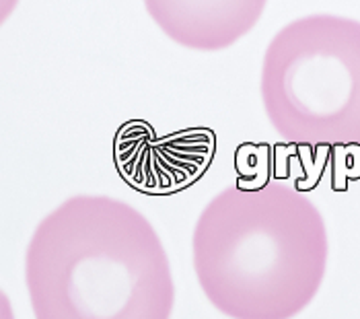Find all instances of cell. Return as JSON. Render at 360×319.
Wrapping results in <instances>:
<instances>
[{
    "label": "cell",
    "mask_w": 360,
    "mask_h": 319,
    "mask_svg": "<svg viewBox=\"0 0 360 319\" xmlns=\"http://www.w3.org/2000/svg\"><path fill=\"white\" fill-rule=\"evenodd\" d=\"M25 282L35 319H171L163 241L134 206L75 196L31 235Z\"/></svg>",
    "instance_id": "obj_1"
},
{
    "label": "cell",
    "mask_w": 360,
    "mask_h": 319,
    "mask_svg": "<svg viewBox=\"0 0 360 319\" xmlns=\"http://www.w3.org/2000/svg\"><path fill=\"white\" fill-rule=\"evenodd\" d=\"M194 270L231 319H292L319 293L328 229L317 206L284 184L229 186L195 223Z\"/></svg>",
    "instance_id": "obj_2"
},
{
    "label": "cell",
    "mask_w": 360,
    "mask_h": 319,
    "mask_svg": "<svg viewBox=\"0 0 360 319\" xmlns=\"http://www.w3.org/2000/svg\"><path fill=\"white\" fill-rule=\"evenodd\" d=\"M259 89L286 142L360 144V21L309 15L282 27L264 54Z\"/></svg>",
    "instance_id": "obj_3"
},
{
    "label": "cell",
    "mask_w": 360,
    "mask_h": 319,
    "mask_svg": "<svg viewBox=\"0 0 360 319\" xmlns=\"http://www.w3.org/2000/svg\"><path fill=\"white\" fill-rule=\"evenodd\" d=\"M268 0H144L150 19L175 44L217 52L248 35Z\"/></svg>",
    "instance_id": "obj_4"
},
{
    "label": "cell",
    "mask_w": 360,
    "mask_h": 319,
    "mask_svg": "<svg viewBox=\"0 0 360 319\" xmlns=\"http://www.w3.org/2000/svg\"><path fill=\"white\" fill-rule=\"evenodd\" d=\"M0 319H15V311L11 305V299L0 289Z\"/></svg>",
    "instance_id": "obj_5"
},
{
    "label": "cell",
    "mask_w": 360,
    "mask_h": 319,
    "mask_svg": "<svg viewBox=\"0 0 360 319\" xmlns=\"http://www.w3.org/2000/svg\"><path fill=\"white\" fill-rule=\"evenodd\" d=\"M17 4H19V0H0V27L15 13Z\"/></svg>",
    "instance_id": "obj_6"
}]
</instances>
